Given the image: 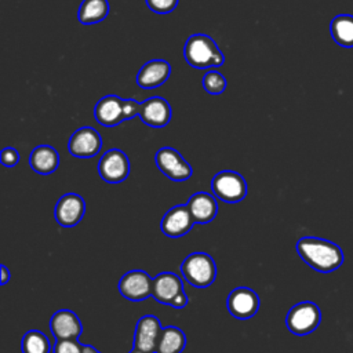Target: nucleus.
Segmentation results:
<instances>
[{
	"label": "nucleus",
	"mask_w": 353,
	"mask_h": 353,
	"mask_svg": "<svg viewBox=\"0 0 353 353\" xmlns=\"http://www.w3.org/2000/svg\"><path fill=\"white\" fill-rule=\"evenodd\" d=\"M296 252L301 259L320 273H331L343 262L341 247L320 237H302L296 243Z\"/></svg>",
	"instance_id": "f257e3e1"
},
{
	"label": "nucleus",
	"mask_w": 353,
	"mask_h": 353,
	"mask_svg": "<svg viewBox=\"0 0 353 353\" xmlns=\"http://www.w3.org/2000/svg\"><path fill=\"white\" fill-rule=\"evenodd\" d=\"M186 62L196 69H210L223 65L225 57L212 37L196 33L192 34L183 47Z\"/></svg>",
	"instance_id": "f03ea898"
},
{
	"label": "nucleus",
	"mask_w": 353,
	"mask_h": 353,
	"mask_svg": "<svg viewBox=\"0 0 353 353\" xmlns=\"http://www.w3.org/2000/svg\"><path fill=\"white\" fill-rule=\"evenodd\" d=\"M141 103L135 99H121L117 95H105L95 108V120L103 127H114L125 120H130L139 113Z\"/></svg>",
	"instance_id": "7ed1b4c3"
},
{
	"label": "nucleus",
	"mask_w": 353,
	"mask_h": 353,
	"mask_svg": "<svg viewBox=\"0 0 353 353\" xmlns=\"http://www.w3.org/2000/svg\"><path fill=\"white\" fill-rule=\"evenodd\" d=\"M181 273L190 285L205 288L215 281L216 265L210 254L193 252L183 259Z\"/></svg>",
	"instance_id": "20e7f679"
},
{
	"label": "nucleus",
	"mask_w": 353,
	"mask_h": 353,
	"mask_svg": "<svg viewBox=\"0 0 353 353\" xmlns=\"http://www.w3.org/2000/svg\"><path fill=\"white\" fill-rule=\"evenodd\" d=\"M321 321V312L314 302L303 301L294 305L287 316L285 325L295 335H307L313 332Z\"/></svg>",
	"instance_id": "39448f33"
},
{
	"label": "nucleus",
	"mask_w": 353,
	"mask_h": 353,
	"mask_svg": "<svg viewBox=\"0 0 353 353\" xmlns=\"http://www.w3.org/2000/svg\"><path fill=\"white\" fill-rule=\"evenodd\" d=\"M211 189L216 199L225 203H239L247 196V182L236 171L225 170L211 181Z\"/></svg>",
	"instance_id": "423d86ee"
},
{
	"label": "nucleus",
	"mask_w": 353,
	"mask_h": 353,
	"mask_svg": "<svg viewBox=\"0 0 353 353\" xmlns=\"http://www.w3.org/2000/svg\"><path fill=\"white\" fill-rule=\"evenodd\" d=\"M154 161L161 174L175 182L186 181L193 174L190 164L181 156V153L176 149L170 146L159 149Z\"/></svg>",
	"instance_id": "0eeeda50"
},
{
	"label": "nucleus",
	"mask_w": 353,
	"mask_h": 353,
	"mask_svg": "<svg viewBox=\"0 0 353 353\" xmlns=\"http://www.w3.org/2000/svg\"><path fill=\"white\" fill-rule=\"evenodd\" d=\"M99 176L108 183H120L130 174V160L120 149H109L102 154L98 163Z\"/></svg>",
	"instance_id": "6e6552de"
},
{
	"label": "nucleus",
	"mask_w": 353,
	"mask_h": 353,
	"mask_svg": "<svg viewBox=\"0 0 353 353\" xmlns=\"http://www.w3.org/2000/svg\"><path fill=\"white\" fill-rule=\"evenodd\" d=\"M152 287L153 279L141 269L127 272L124 276H121L117 284L121 296L134 302H139L152 296Z\"/></svg>",
	"instance_id": "1a4fd4ad"
},
{
	"label": "nucleus",
	"mask_w": 353,
	"mask_h": 353,
	"mask_svg": "<svg viewBox=\"0 0 353 353\" xmlns=\"http://www.w3.org/2000/svg\"><path fill=\"white\" fill-rule=\"evenodd\" d=\"M101 148L102 138L99 132L90 125L76 130L68 143L69 153L79 159H91L99 153Z\"/></svg>",
	"instance_id": "9d476101"
},
{
	"label": "nucleus",
	"mask_w": 353,
	"mask_h": 353,
	"mask_svg": "<svg viewBox=\"0 0 353 353\" xmlns=\"http://www.w3.org/2000/svg\"><path fill=\"white\" fill-rule=\"evenodd\" d=\"M226 306L233 317L247 320L256 314L259 309V296L248 287H237L228 295Z\"/></svg>",
	"instance_id": "9b49d317"
},
{
	"label": "nucleus",
	"mask_w": 353,
	"mask_h": 353,
	"mask_svg": "<svg viewBox=\"0 0 353 353\" xmlns=\"http://www.w3.org/2000/svg\"><path fill=\"white\" fill-rule=\"evenodd\" d=\"M85 212V201L77 193H66L63 194L54 208L55 221L62 228H73L76 226L84 216Z\"/></svg>",
	"instance_id": "f8f14e48"
},
{
	"label": "nucleus",
	"mask_w": 353,
	"mask_h": 353,
	"mask_svg": "<svg viewBox=\"0 0 353 353\" xmlns=\"http://www.w3.org/2000/svg\"><path fill=\"white\" fill-rule=\"evenodd\" d=\"M161 331V323L156 316H142L135 327L134 347L145 353H154L157 350Z\"/></svg>",
	"instance_id": "ddd939ff"
},
{
	"label": "nucleus",
	"mask_w": 353,
	"mask_h": 353,
	"mask_svg": "<svg viewBox=\"0 0 353 353\" xmlns=\"http://www.w3.org/2000/svg\"><path fill=\"white\" fill-rule=\"evenodd\" d=\"M194 223L196 222H194L188 205L182 204V205L172 207L171 210H168L164 214V216L160 222V229L167 237L178 239V237H182L183 234H186L188 232H190Z\"/></svg>",
	"instance_id": "4468645a"
},
{
	"label": "nucleus",
	"mask_w": 353,
	"mask_h": 353,
	"mask_svg": "<svg viewBox=\"0 0 353 353\" xmlns=\"http://www.w3.org/2000/svg\"><path fill=\"white\" fill-rule=\"evenodd\" d=\"M171 106L161 97H150L141 102L138 116L141 120L153 128L165 127L171 120Z\"/></svg>",
	"instance_id": "2eb2a0df"
},
{
	"label": "nucleus",
	"mask_w": 353,
	"mask_h": 353,
	"mask_svg": "<svg viewBox=\"0 0 353 353\" xmlns=\"http://www.w3.org/2000/svg\"><path fill=\"white\" fill-rule=\"evenodd\" d=\"M50 330L57 339H77L83 332V325L74 312L61 309L52 314Z\"/></svg>",
	"instance_id": "dca6fc26"
},
{
	"label": "nucleus",
	"mask_w": 353,
	"mask_h": 353,
	"mask_svg": "<svg viewBox=\"0 0 353 353\" xmlns=\"http://www.w3.org/2000/svg\"><path fill=\"white\" fill-rule=\"evenodd\" d=\"M171 74V65L165 59L146 62L137 74V84L143 90H153L164 84Z\"/></svg>",
	"instance_id": "f3484780"
},
{
	"label": "nucleus",
	"mask_w": 353,
	"mask_h": 353,
	"mask_svg": "<svg viewBox=\"0 0 353 353\" xmlns=\"http://www.w3.org/2000/svg\"><path fill=\"white\" fill-rule=\"evenodd\" d=\"M183 291L182 279L172 272L159 273L153 279L152 296L163 305H171L172 299Z\"/></svg>",
	"instance_id": "a211bd4d"
},
{
	"label": "nucleus",
	"mask_w": 353,
	"mask_h": 353,
	"mask_svg": "<svg viewBox=\"0 0 353 353\" xmlns=\"http://www.w3.org/2000/svg\"><path fill=\"white\" fill-rule=\"evenodd\" d=\"M196 223L211 222L218 212V203L215 197L207 192L194 193L186 203Z\"/></svg>",
	"instance_id": "6ab92c4d"
},
{
	"label": "nucleus",
	"mask_w": 353,
	"mask_h": 353,
	"mask_svg": "<svg viewBox=\"0 0 353 353\" xmlns=\"http://www.w3.org/2000/svg\"><path fill=\"white\" fill-rule=\"evenodd\" d=\"M29 165L37 174H52L59 165V154L50 145H39L30 152Z\"/></svg>",
	"instance_id": "aec40b11"
},
{
	"label": "nucleus",
	"mask_w": 353,
	"mask_h": 353,
	"mask_svg": "<svg viewBox=\"0 0 353 353\" xmlns=\"http://www.w3.org/2000/svg\"><path fill=\"white\" fill-rule=\"evenodd\" d=\"M330 32L336 44L341 47H353V15L339 14L332 18Z\"/></svg>",
	"instance_id": "412c9836"
},
{
	"label": "nucleus",
	"mask_w": 353,
	"mask_h": 353,
	"mask_svg": "<svg viewBox=\"0 0 353 353\" xmlns=\"http://www.w3.org/2000/svg\"><path fill=\"white\" fill-rule=\"evenodd\" d=\"M109 14L108 0H83L79 8V21L83 25H94Z\"/></svg>",
	"instance_id": "4be33fe9"
},
{
	"label": "nucleus",
	"mask_w": 353,
	"mask_h": 353,
	"mask_svg": "<svg viewBox=\"0 0 353 353\" xmlns=\"http://www.w3.org/2000/svg\"><path fill=\"white\" fill-rule=\"evenodd\" d=\"M186 346V335L178 327H165L161 331L157 353H181Z\"/></svg>",
	"instance_id": "5701e85b"
},
{
	"label": "nucleus",
	"mask_w": 353,
	"mask_h": 353,
	"mask_svg": "<svg viewBox=\"0 0 353 353\" xmlns=\"http://www.w3.org/2000/svg\"><path fill=\"white\" fill-rule=\"evenodd\" d=\"M22 353H50L51 343L47 335L39 330L28 331L21 341Z\"/></svg>",
	"instance_id": "b1692460"
},
{
	"label": "nucleus",
	"mask_w": 353,
	"mask_h": 353,
	"mask_svg": "<svg viewBox=\"0 0 353 353\" xmlns=\"http://www.w3.org/2000/svg\"><path fill=\"white\" fill-rule=\"evenodd\" d=\"M226 79L222 73L216 70H208L203 76V87L208 94L218 95L226 90Z\"/></svg>",
	"instance_id": "393cba45"
},
{
	"label": "nucleus",
	"mask_w": 353,
	"mask_h": 353,
	"mask_svg": "<svg viewBox=\"0 0 353 353\" xmlns=\"http://www.w3.org/2000/svg\"><path fill=\"white\" fill-rule=\"evenodd\" d=\"M52 353H83V345L77 339H57Z\"/></svg>",
	"instance_id": "a878e982"
},
{
	"label": "nucleus",
	"mask_w": 353,
	"mask_h": 353,
	"mask_svg": "<svg viewBox=\"0 0 353 353\" xmlns=\"http://www.w3.org/2000/svg\"><path fill=\"white\" fill-rule=\"evenodd\" d=\"M149 10L156 14H170L175 10L179 0H145Z\"/></svg>",
	"instance_id": "bb28decb"
},
{
	"label": "nucleus",
	"mask_w": 353,
	"mask_h": 353,
	"mask_svg": "<svg viewBox=\"0 0 353 353\" xmlns=\"http://www.w3.org/2000/svg\"><path fill=\"white\" fill-rule=\"evenodd\" d=\"M0 161L6 167H14L19 161V153L14 148H4L0 153Z\"/></svg>",
	"instance_id": "cd10ccee"
},
{
	"label": "nucleus",
	"mask_w": 353,
	"mask_h": 353,
	"mask_svg": "<svg viewBox=\"0 0 353 353\" xmlns=\"http://www.w3.org/2000/svg\"><path fill=\"white\" fill-rule=\"evenodd\" d=\"M188 302H189V298H188V295L185 294V291H182V292H179V294L172 299V302H171L170 306L176 307V309H182V307H185V306L188 305Z\"/></svg>",
	"instance_id": "c85d7f7f"
},
{
	"label": "nucleus",
	"mask_w": 353,
	"mask_h": 353,
	"mask_svg": "<svg viewBox=\"0 0 353 353\" xmlns=\"http://www.w3.org/2000/svg\"><path fill=\"white\" fill-rule=\"evenodd\" d=\"M0 269H1L0 270L1 272V284H6L10 280V272H8V269L4 265H1Z\"/></svg>",
	"instance_id": "c756f323"
},
{
	"label": "nucleus",
	"mask_w": 353,
	"mask_h": 353,
	"mask_svg": "<svg viewBox=\"0 0 353 353\" xmlns=\"http://www.w3.org/2000/svg\"><path fill=\"white\" fill-rule=\"evenodd\" d=\"M83 353H101L91 345H83Z\"/></svg>",
	"instance_id": "7c9ffc66"
},
{
	"label": "nucleus",
	"mask_w": 353,
	"mask_h": 353,
	"mask_svg": "<svg viewBox=\"0 0 353 353\" xmlns=\"http://www.w3.org/2000/svg\"><path fill=\"white\" fill-rule=\"evenodd\" d=\"M130 353H145V352H142V350H139V349H137V347H134L132 350H130Z\"/></svg>",
	"instance_id": "2f4dec72"
}]
</instances>
